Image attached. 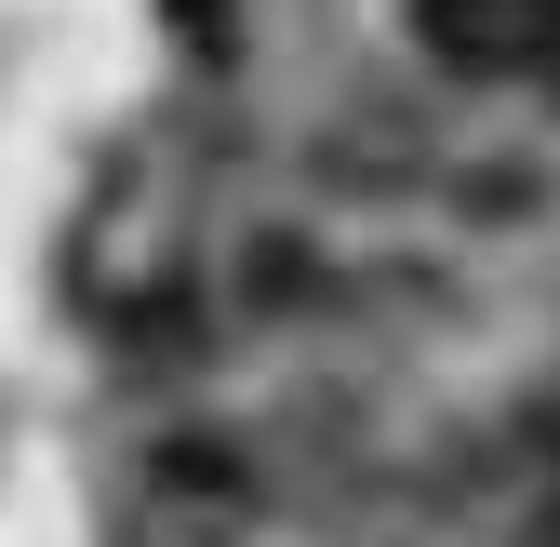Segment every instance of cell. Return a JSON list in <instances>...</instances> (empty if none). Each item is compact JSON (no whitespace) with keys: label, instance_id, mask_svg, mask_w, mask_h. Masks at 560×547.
Segmentation results:
<instances>
[{"label":"cell","instance_id":"6da1fadb","mask_svg":"<svg viewBox=\"0 0 560 547\" xmlns=\"http://www.w3.org/2000/svg\"><path fill=\"white\" fill-rule=\"evenodd\" d=\"M413 40L467 81H508V67L560 54V0H413Z\"/></svg>","mask_w":560,"mask_h":547},{"label":"cell","instance_id":"7a4b0ae2","mask_svg":"<svg viewBox=\"0 0 560 547\" xmlns=\"http://www.w3.org/2000/svg\"><path fill=\"white\" fill-rule=\"evenodd\" d=\"M534 81H547V94H560V54H547V67H534Z\"/></svg>","mask_w":560,"mask_h":547}]
</instances>
